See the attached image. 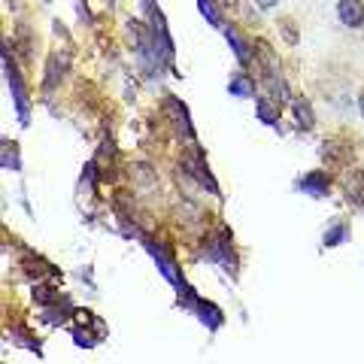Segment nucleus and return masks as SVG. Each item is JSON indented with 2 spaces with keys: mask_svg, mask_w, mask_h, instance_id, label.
<instances>
[{
  "mask_svg": "<svg viewBox=\"0 0 364 364\" xmlns=\"http://www.w3.org/2000/svg\"><path fill=\"white\" fill-rule=\"evenodd\" d=\"M291 116L298 119V128L301 131H313L316 128V112L310 107L306 97H291Z\"/></svg>",
  "mask_w": 364,
  "mask_h": 364,
  "instance_id": "1a4fd4ad",
  "label": "nucleus"
},
{
  "mask_svg": "<svg viewBox=\"0 0 364 364\" xmlns=\"http://www.w3.org/2000/svg\"><path fill=\"white\" fill-rule=\"evenodd\" d=\"M255 112H258V119L261 122H264V124H273V128H277V124H279V116H282V104H279V100L277 97H270V95H258L255 97Z\"/></svg>",
  "mask_w": 364,
  "mask_h": 364,
  "instance_id": "0eeeda50",
  "label": "nucleus"
},
{
  "mask_svg": "<svg viewBox=\"0 0 364 364\" xmlns=\"http://www.w3.org/2000/svg\"><path fill=\"white\" fill-rule=\"evenodd\" d=\"M207 255L215 261V264H225L228 270L237 267V255H234V246H231V234H228V228H219V234L213 237Z\"/></svg>",
  "mask_w": 364,
  "mask_h": 364,
  "instance_id": "f03ea898",
  "label": "nucleus"
},
{
  "mask_svg": "<svg viewBox=\"0 0 364 364\" xmlns=\"http://www.w3.org/2000/svg\"><path fill=\"white\" fill-rule=\"evenodd\" d=\"M198 6H200L203 18H207L213 28H225V18H222V13H219V9H215V4H213V0H198Z\"/></svg>",
  "mask_w": 364,
  "mask_h": 364,
  "instance_id": "ddd939ff",
  "label": "nucleus"
},
{
  "mask_svg": "<svg viewBox=\"0 0 364 364\" xmlns=\"http://www.w3.org/2000/svg\"><path fill=\"white\" fill-rule=\"evenodd\" d=\"M191 310L198 313V318H200V322L210 328V331H219L222 322H225L222 310H219V306H215V304H210V301H195V304H191Z\"/></svg>",
  "mask_w": 364,
  "mask_h": 364,
  "instance_id": "6e6552de",
  "label": "nucleus"
},
{
  "mask_svg": "<svg viewBox=\"0 0 364 364\" xmlns=\"http://www.w3.org/2000/svg\"><path fill=\"white\" fill-rule=\"evenodd\" d=\"M228 91H231L234 97H258L255 95V82H252V76L249 73H237L234 79H231V85H228Z\"/></svg>",
  "mask_w": 364,
  "mask_h": 364,
  "instance_id": "9d476101",
  "label": "nucleus"
},
{
  "mask_svg": "<svg viewBox=\"0 0 364 364\" xmlns=\"http://www.w3.org/2000/svg\"><path fill=\"white\" fill-rule=\"evenodd\" d=\"M298 188L304 191V195H313V198H328V195H331V191H334V182H331V176H328L325 170H313V173L301 176Z\"/></svg>",
  "mask_w": 364,
  "mask_h": 364,
  "instance_id": "39448f33",
  "label": "nucleus"
},
{
  "mask_svg": "<svg viewBox=\"0 0 364 364\" xmlns=\"http://www.w3.org/2000/svg\"><path fill=\"white\" fill-rule=\"evenodd\" d=\"M346 195H349V200L355 203V207L364 210V170H355V173L346 179Z\"/></svg>",
  "mask_w": 364,
  "mask_h": 364,
  "instance_id": "9b49d317",
  "label": "nucleus"
},
{
  "mask_svg": "<svg viewBox=\"0 0 364 364\" xmlns=\"http://www.w3.org/2000/svg\"><path fill=\"white\" fill-rule=\"evenodd\" d=\"M70 73V58L67 55H61V52H55V55H49V61H46V76H43V88L46 91H55L61 82H64V76Z\"/></svg>",
  "mask_w": 364,
  "mask_h": 364,
  "instance_id": "7ed1b4c3",
  "label": "nucleus"
},
{
  "mask_svg": "<svg viewBox=\"0 0 364 364\" xmlns=\"http://www.w3.org/2000/svg\"><path fill=\"white\" fill-rule=\"evenodd\" d=\"M4 164L6 170H21V161H18V143L13 140H4Z\"/></svg>",
  "mask_w": 364,
  "mask_h": 364,
  "instance_id": "f8f14e48",
  "label": "nucleus"
},
{
  "mask_svg": "<svg viewBox=\"0 0 364 364\" xmlns=\"http://www.w3.org/2000/svg\"><path fill=\"white\" fill-rule=\"evenodd\" d=\"M255 4H258V9H264V13H267V9H273L279 0H255Z\"/></svg>",
  "mask_w": 364,
  "mask_h": 364,
  "instance_id": "2eb2a0df",
  "label": "nucleus"
},
{
  "mask_svg": "<svg viewBox=\"0 0 364 364\" xmlns=\"http://www.w3.org/2000/svg\"><path fill=\"white\" fill-rule=\"evenodd\" d=\"M225 31V40H228V46L234 49V55H237V61H240L243 67H249V64H255V46L249 43L246 37L237 28H231V25H225L222 28Z\"/></svg>",
  "mask_w": 364,
  "mask_h": 364,
  "instance_id": "20e7f679",
  "label": "nucleus"
},
{
  "mask_svg": "<svg viewBox=\"0 0 364 364\" xmlns=\"http://www.w3.org/2000/svg\"><path fill=\"white\" fill-rule=\"evenodd\" d=\"M4 73H6V82H9V95L16 100V109H18V122L28 124L31 122V100H28V91H25V76L18 73L16 58H13V43L6 40V49H4Z\"/></svg>",
  "mask_w": 364,
  "mask_h": 364,
  "instance_id": "f257e3e1",
  "label": "nucleus"
},
{
  "mask_svg": "<svg viewBox=\"0 0 364 364\" xmlns=\"http://www.w3.org/2000/svg\"><path fill=\"white\" fill-rule=\"evenodd\" d=\"M334 234H325V246H337V243H346L349 240V225L346 222H340L331 228Z\"/></svg>",
  "mask_w": 364,
  "mask_h": 364,
  "instance_id": "4468645a",
  "label": "nucleus"
},
{
  "mask_svg": "<svg viewBox=\"0 0 364 364\" xmlns=\"http://www.w3.org/2000/svg\"><path fill=\"white\" fill-rule=\"evenodd\" d=\"M358 109H361V119H364V95L358 97Z\"/></svg>",
  "mask_w": 364,
  "mask_h": 364,
  "instance_id": "dca6fc26",
  "label": "nucleus"
},
{
  "mask_svg": "<svg viewBox=\"0 0 364 364\" xmlns=\"http://www.w3.org/2000/svg\"><path fill=\"white\" fill-rule=\"evenodd\" d=\"M337 18L352 31L364 28V0H337Z\"/></svg>",
  "mask_w": 364,
  "mask_h": 364,
  "instance_id": "423d86ee",
  "label": "nucleus"
}]
</instances>
